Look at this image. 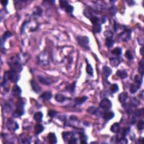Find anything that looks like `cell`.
Wrapping results in <instances>:
<instances>
[{
  "label": "cell",
  "instance_id": "cell-35",
  "mask_svg": "<svg viewBox=\"0 0 144 144\" xmlns=\"http://www.w3.org/2000/svg\"><path fill=\"white\" fill-rule=\"evenodd\" d=\"M12 36V33L10 32L9 31H6L5 33H4V34H3V36H2V40L4 41H5V40L7 39V38H9V37H11Z\"/></svg>",
  "mask_w": 144,
  "mask_h": 144
},
{
  "label": "cell",
  "instance_id": "cell-13",
  "mask_svg": "<svg viewBox=\"0 0 144 144\" xmlns=\"http://www.w3.org/2000/svg\"><path fill=\"white\" fill-rule=\"evenodd\" d=\"M48 140L50 143L54 144L57 143V137L54 133H50L47 136Z\"/></svg>",
  "mask_w": 144,
  "mask_h": 144
},
{
  "label": "cell",
  "instance_id": "cell-9",
  "mask_svg": "<svg viewBox=\"0 0 144 144\" xmlns=\"http://www.w3.org/2000/svg\"><path fill=\"white\" fill-rule=\"evenodd\" d=\"M63 138L65 141H68V142L72 138H74V135L72 132H64L63 133Z\"/></svg>",
  "mask_w": 144,
  "mask_h": 144
},
{
  "label": "cell",
  "instance_id": "cell-30",
  "mask_svg": "<svg viewBox=\"0 0 144 144\" xmlns=\"http://www.w3.org/2000/svg\"><path fill=\"white\" fill-rule=\"evenodd\" d=\"M92 29H93V31L94 32L96 33H100V32L101 31V26L100 24H95L94 25L93 28H92Z\"/></svg>",
  "mask_w": 144,
  "mask_h": 144
},
{
  "label": "cell",
  "instance_id": "cell-25",
  "mask_svg": "<svg viewBox=\"0 0 144 144\" xmlns=\"http://www.w3.org/2000/svg\"><path fill=\"white\" fill-rule=\"evenodd\" d=\"M44 130V126L41 125V124H37V125L36 126V127H35V133H36V135H38V134L42 133Z\"/></svg>",
  "mask_w": 144,
  "mask_h": 144
},
{
  "label": "cell",
  "instance_id": "cell-38",
  "mask_svg": "<svg viewBox=\"0 0 144 144\" xmlns=\"http://www.w3.org/2000/svg\"><path fill=\"white\" fill-rule=\"evenodd\" d=\"M144 114V109L142 108L141 109L136 110L135 112V114L136 116H141Z\"/></svg>",
  "mask_w": 144,
  "mask_h": 144
},
{
  "label": "cell",
  "instance_id": "cell-49",
  "mask_svg": "<svg viewBox=\"0 0 144 144\" xmlns=\"http://www.w3.org/2000/svg\"><path fill=\"white\" fill-rule=\"evenodd\" d=\"M8 1H5V0H3V1H1V4H2L4 6H6L8 4Z\"/></svg>",
  "mask_w": 144,
  "mask_h": 144
},
{
  "label": "cell",
  "instance_id": "cell-6",
  "mask_svg": "<svg viewBox=\"0 0 144 144\" xmlns=\"http://www.w3.org/2000/svg\"><path fill=\"white\" fill-rule=\"evenodd\" d=\"M131 30L130 29L126 30L119 35V38L123 41H128L131 38Z\"/></svg>",
  "mask_w": 144,
  "mask_h": 144
},
{
  "label": "cell",
  "instance_id": "cell-3",
  "mask_svg": "<svg viewBox=\"0 0 144 144\" xmlns=\"http://www.w3.org/2000/svg\"><path fill=\"white\" fill-rule=\"evenodd\" d=\"M9 65L11 70H13V71L17 72V73H20L23 69L21 64L19 63L17 60L10 62V63H9Z\"/></svg>",
  "mask_w": 144,
  "mask_h": 144
},
{
  "label": "cell",
  "instance_id": "cell-44",
  "mask_svg": "<svg viewBox=\"0 0 144 144\" xmlns=\"http://www.w3.org/2000/svg\"><path fill=\"white\" fill-rule=\"evenodd\" d=\"M48 114H49V116H50L51 118H54L55 117V116H56L57 113L55 111H54V110H50L49 111V113H48Z\"/></svg>",
  "mask_w": 144,
  "mask_h": 144
},
{
  "label": "cell",
  "instance_id": "cell-39",
  "mask_svg": "<svg viewBox=\"0 0 144 144\" xmlns=\"http://www.w3.org/2000/svg\"><path fill=\"white\" fill-rule=\"evenodd\" d=\"M144 122L143 121H140L137 124V128L138 130L142 131L144 129Z\"/></svg>",
  "mask_w": 144,
  "mask_h": 144
},
{
  "label": "cell",
  "instance_id": "cell-37",
  "mask_svg": "<svg viewBox=\"0 0 144 144\" xmlns=\"http://www.w3.org/2000/svg\"><path fill=\"white\" fill-rule=\"evenodd\" d=\"M65 10L67 13H72V12H73V10H74V7H73V6L70 5H68L65 9Z\"/></svg>",
  "mask_w": 144,
  "mask_h": 144
},
{
  "label": "cell",
  "instance_id": "cell-31",
  "mask_svg": "<svg viewBox=\"0 0 144 144\" xmlns=\"http://www.w3.org/2000/svg\"><path fill=\"white\" fill-rule=\"evenodd\" d=\"M86 72L90 76H93L94 74V70L93 68H92V66L89 64H87V68H86Z\"/></svg>",
  "mask_w": 144,
  "mask_h": 144
},
{
  "label": "cell",
  "instance_id": "cell-12",
  "mask_svg": "<svg viewBox=\"0 0 144 144\" xmlns=\"http://www.w3.org/2000/svg\"><path fill=\"white\" fill-rule=\"evenodd\" d=\"M30 84H31V86H32V88L33 90L35 92L38 93V92H39L40 91H41V87H39V85L34 80H32V81H30Z\"/></svg>",
  "mask_w": 144,
  "mask_h": 144
},
{
  "label": "cell",
  "instance_id": "cell-11",
  "mask_svg": "<svg viewBox=\"0 0 144 144\" xmlns=\"http://www.w3.org/2000/svg\"><path fill=\"white\" fill-rule=\"evenodd\" d=\"M24 113V110L23 108H17V110L14 112L12 116L14 118H18L23 116Z\"/></svg>",
  "mask_w": 144,
  "mask_h": 144
},
{
  "label": "cell",
  "instance_id": "cell-5",
  "mask_svg": "<svg viewBox=\"0 0 144 144\" xmlns=\"http://www.w3.org/2000/svg\"><path fill=\"white\" fill-rule=\"evenodd\" d=\"M7 127L9 130L15 131L19 128V124L12 119H9L7 123Z\"/></svg>",
  "mask_w": 144,
  "mask_h": 144
},
{
  "label": "cell",
  "instance_id": "cell-18",
  "mask_svg": "<svg viewBox=\"0 0 144 144\" xmlns=\"http://www.w3.org/2000/svg\"><path fill=\"white\" fill-rule=\"evenodd\" d=\"M88 97L87 96H82L77 97V98L75 99L74 102L77 105H81L83 103H84L86 101H87Z\"/></svg>",
  "mask_w": 144,
  "mask_h": 144
},
{
  "label": "cell",
  "instance_id": "cell-24",
  "mask_svg": "<svg viewBox=\"0 0 144 144\" xmlns=\"http://www.w3.org/2000/svg\"><path fill=\"white\" fill-rule=\"evenodd\" d=\"M139 68H138V72L140 73L141 76H144V59H142L139 63Z\"/></svg>",
  "mask_w": 144,
  "mask_h": 144
},
{
  "label": "cell",
  "instance_id": "cell-21",
  "mask_svg": "<svg viewBox=\"0 0 144 144\" xmlns=\"http://www.w3.org/2000/svg\"><path fill=\"white\" fill-rule=\"evenodd\" d=\"M122 106L123 108H124V109L126 110V111L127 112L128 114H131L132 113V105L131 104H128L127 103H124Z\"/></svg>",
  "mask_w": 144,
  "mask_h": 144
},
{
  "label": "cell",
  "instance_id": "cell-48",
  "mask_svg": "<svg viewBox=\"0 0 144 144\" xmlns=\"http://www.w3.org/2000/svg\"><path fill=\"white\" fill-rule=\"evenodd\" d=\"M136 119L135 117L132 116V118H131V119L130 123H131V124H135V123H136Z\"/></svg>",
  "mask_w": 144,
  "mask_h": 144
},
{
  "label": "cell",
  "instance_id": "cell-16",
  "mask_svg": "<svg viewBox=\"0 0 144 144\" xmlns=\"http://www.w3.org/2000/svg\"><path fill=\"white\" fill-rule=\"evenodd\" d=\"M116 74L117 75V76L119 77V78H122V79H125L128 76L127 72L124 70H118V71L116 72Z\"/></svg>",
  "mask_w": 144,
  "mask_h": 144
},
{
  "label": "cell",
  "instance_id": "cell-42",
  "mask_svg": "<svg viewBox=\"0 0 144 144\" xmlns=\"http://www.w3.org/2000/svg\"><path fill=\"white\" fill-rule=\"evenodd\" d=\"M119 144H126L128 143V140L127 138H126L125 137H122V138H120L118 140V141H116Z\"/></svg>",
  "mask_w": 144,
  "mask_h": 144
},
{
  "label": "cell",
  "instance_id": "cell-2",
  "mask_svg": "<svg viewBox=\"0 0 144 144\" xmlns=\"http://www.w3.org/2000/svg\"><path fill=\"white\" fill-rule=\"evenodd\" d=\"M6 74L7 75L8 79L14 83H17L20 79V76L18 74V73L11 70L10 72H6Z\"/></svg>",
  "mask_w": 144,
  "mask_h": 144
},
{
  "label": "cell",
  "instance_id": "cell-27",
  "mask_svg": "<svg viewBox=\"0 0 144 144\" xmlns=\"http://www.w3.org/2000/svg\"><path fill=\"white\" fill-rule=\"evenodd\" d=\"M87 111L89 114H97V113H99V109L95 106H91L88 109Z\"/></svg>",
  "mask_w": 144,
  "mask_h": 144
},
{
  "label": "cell",
  "instance_id": "cell-19",
  "mask_svg": "<svg viewBox=\"0 0 144 144\" xmlns=\"http://www.w3.org/2000/svg\"><path fill=\"white\" fill-rule=\"evenodd\" d=\"M128 98V94L127 92H123L122 93L120 94V95H119V97H118V99H119V101L122 103H123L127 100V99Z\"/></svg>",
  "mask_w": 144,
  "mask_h": 144
},
{
  "label": "cell",
  "instance_id": "cell-41",
  "mask_svg": "<svg viewBox=\"0 0 144 144\" xmlns=\"http://www.w3.org/2000/svg\"><path fill=\"white\" fill-rule=\"evenodd\" d=\"M69 5L68 2L65 1H60V6L61 9H65L67 6Z\"/></svg>",
  "mask_w": 144,
  "mask_h": 144
},
{
  "label": "cell",
  "instance_id": "cell-45",
  "mask_svg": "<svg viewBox=\"0 0 144 144\" xmlns=\"http://www.w3.org/2000/svg\"><path fill=\"white\" fill-rule=\"evenodd\" d=\"M84 15L86 16V17H89V18L90 19L91 17H92L93 16L92 15V14H91V12L89 11V10H85L84 11Z\"/></svg>",
  "mask_w": 144,
  "mask_h": 144
},
{
  "label": "cell",
  "instance_id": "cell-8",
  "mask_svg": "<svg viewBox=\"0 0 144 144\" xmlns=\"http://www.w3.org/2000/svg\"><path fill=\"white\" fill-rule=\"evenodd\" d=\"M12 94L14 96H20L22 94V89L17 85H15L12 88Z\"/></svg>",
  "mask_w": 144,
  "mask_h": 144
},
{
  "label": "cell",
  "instance_id": "cell-50",
  "mask_svg": "<svg viewBox=\"0 0 144 144\" xmlns=\"http://www.w3.org/2000/svg\"><path fill=\"white\" fill-rule=\"evenodd\" d=\"M143 51H144V48H143V47H142L141 49H140V52H141V54L142 55H144Z\"/></svg>",
  "mask_w": 144,
  "mask_h": 144
},
{
  "label": "cell",
  "instance_id": "cell-40",
  "mask_svg": "<svg viewBox=\"0 0 144 144\" xmlns=\"http://www.w3.org/2000/svg\"><path fill=\"white\" fill-rule=\"evenodd\" d=\"M125 56L127 57L129 60H133V56L132 54L129 50H127L125 53Z\"/></svg>",
  "mask_w": 144,
  "mask_h": 144
},
{
  "label": "cell",
  "instance_id": "cell-4",
  "mask_svg": "<svg viewBox=\"0 0 144 144\" xmlns=\"http://www.w3.org/2000/svg\"><path fill=\"white\" fill-rule=\"evenodd\" d=\"M101 108L105 110H109L112 107V104L110 100L108 99H104L101 101L100 103Z\"/></svg>",
  "mask_w": 144,
  "mask_h": 144
},
{
  "label": "cell",
  "instance_id": "cell-17",
  "mask_svg": "<svg viewBox=\"0 0 144 144\" xmlns=\"http://www.w3.org/2000/svg\"><path fill=\"white\" fill-rule=\"evenodd\" d=\"M38 79H39V81L41 83L45 84V85H50V84H51V81H50V79L46 77L40 76L38 77Z\"/></svg>",
  "mask_w": 144,
  "mask_h": 144
},
{
  "label": "cell",
  "instance_id": "cell-7",
  "mask_svg": "<svg viewBox=\"0 0 144 144\" xmlns=\"http://www.w3.org/2000/svg\"><path fill=\"white\" fill-rule=\"evenodd\" d=\"M142 83L140 82L135 81V82L133 83L130 86V92L132 94H135L138 91V89L141 87V84Z\"/></svg>",
  "mask_w": 144,
  "mask_h": 144
},
{
  "label": "cell",
  "instance_id": "cell-33",
  "mask_svg": "<svg viewBox=\"0 0 144 144\" xmlns=\"http://www.w3.org/2000/svg\"><path fill=\"white\" fill-rule=\"evenodd\" d=\"M110 90L113 93H116L119 91V86L117 84H112L110 87Z\"/></svg>",
  "mask_w": 144,
  "mask_h": 144
},
{
  "label": "cell",
  "instance_id": "cell-47",
  "mask_svg": "<svg viewBox=\"0 0 144 144\" xmlns=\"http://www.w3.org/2000/svg\"><path fill=\"white\" fill-rule=\"evenodd\" d=\"M77 142V141L76 139L73 138H72L71 140H70L68 142V143L69 144H76Z\"/></svg>",
  "mask_w": 144,
  "mask_h": 144
},
{
  "label": "cell",
  "instance_id": "cell-20",
  "mask_svg": "<svg viewBox=\"0 0 144 144\" xmlns=\"http://www.w3.org/2000/svg\"><path fill=\"white\" fill-rule=\"evenodd\" d=\"M34 119L38 122H40L42 121L43 118V114L41 111H38L33 116Z\"/></svg>",
  "mask_w": 144,
  "mask_h": 144
},
{
  "label": "cell",
  "instance_id": "cell-34",
  "mask_svg": "<svg viewBox=\"0 0 144 144\" xmlns=\"http://www.w3.org/2000/svg\"><path fill=\"white\" fill-rule=\"evenodd\" d=\"M111 52L115 55H120L122 54V49L119 47H116L111 51Z\"/></svg>",
  "mask_w": 144,
  "mask_h": 144
},
{
  "label": "cell",
  "instance_id": "cell-43",
  "mask_svg": "<svg viewBox=\"0 0 144 144\" xmlns=\"http://www.w3.org/2000/svg\"><path fill=\"white\" fill-rule=\"evenodd\" d=\"M80 138H81V143H87V141H86V140H87V137H86V135L81 134V135H80Z\"/></svg>",
  "mask_w": 144,
  "mask_h": 144
},
{
  "label": "cell",
  "instance_id": "cell-26",
  "mask_svg": "<svg viewBox=\"0 0 144 144\" xmlns=\"http://www.w3.org/2000/svg\"><path fill=\"white\" fill-rule=\"evenodd\" d=\"M76 82H74L73 83L70 84V85L67 86L66 87V91H69L70 92H74L75 91V89H76Z\"/></svg>",
  "mask_w": 144,
  "mask_h": 144
},
{
  "label": "cell",
  "instance_id": "cell-14",
  "mask_svg": "<svg viewBox=\"0 0 144 144\" xmlns=\"http://www.w3.org/2000/svg\"><path fill=\"white\" fill-rule=\"evenodd\" d=\"M111 72L112 70L109 67L105 66L102 68V73H103V75L105 77H109L110 76V75L111 74Z\"/></svg>",
  "mask_w": 144,
  "mask_h": 144
},
{
  "label": "cell",
  "instance_id": "cell-23",
  "mask_svg": "<svg viewBox=\"0 0 144 144\" xmlns=\"http://www.w3.org/2000/svg\"><path fill=\"white\" fill-rule=\"evenodd\" d=\"M41 97L44 100H49L52 97V94L50 92H44L41 95Z\"/></svg>",
  "mask_w": 144,
  "mask_h": 144
},
{
  "label": "cell",
  "instance_id": "cell-10",
  "mask_svg": "<svg viewBox=\"0 0 144 144\" xmlns=\"http://www.w3.org/2000/svg\"><path fill=\"white\" fill-rule=\"evenodd\" d=\"M114 113L113 111H106L104 113L102 117L106 121H109V120L113 119L114 117Z\"/></svg>",
  "mask_w": 144,
  "mask_h": 144
},
{
  "label": "cell",
  "instance_id": "cell-36",
  "mask_svg": "<svg viewBox=\"0 0 144 144\" xmlns=\"http://www.w3.org/2000/svg\"><path fill=\"white\" fill-rule=\"evenodd\" d=\"M90 19L91 22H92V23L94 25L99 24V21H100V19H99V17H91Z\"/></svg>",
  "mask_w": 144,
  "mask_h": 144
},
{
  "label": "cell",
  "instance_id": "cell-46",
  "mask_svg": "<svg viewBox=\"0 0 144 144\" xmlns=\"http://www.w3.org/2000/svg\"><path fill=\"white\" fill-rule=\"evenodd\" d=\"M129 131H130V128H124V129H123V137L127 136L128 134L129 133Z\"/></svg>",
  "mask_w": 144,
  "mask_h": 144
},
{
  "label": "cell",
  "instance_id": "cell-29",
  "mask_svg": "<svg viewBox=\"0 0 144 144\" xmlns=\"http://www.w3.org/2000/svg\"><path fill=\"white\" fill-rule=\"evenodd\" d=\"M110 64L113 66H117L119 64L120 61L118 59L116 58H111L110 59Z\"/></svg>",
  "mask_w": 144,
  "mask_h": 144
},
{
  "label": "cell",
  "instance_id": "cell-28",
  "mask_svg": "<svg viewBox=\"0 0 144 144\" xmlns=\"http://www.w3.org/2000/svg\"><path fill=\"white\" fill-rule=\"evenodd\" d=\"M65 99H66L64 95H61V94H56L55 96V100L57 102H63L65 100Z\"/></svg>",
  "mask_w": 144,
  "mask_h": 144
},
{
  "label": "cell",
  "instance_id": "cell-15",
  "mask_svg": "<svg viewBox=\"0 0 144 144\" xmlns=\"http://www.w3.org/2000/svg\"><path fill=\"white\" fill-rule=\"evenodd\" d=\"M120 129H121V126H120V124L119 123H114L111 126V128H110V130H111V132L115 133L119 132Z\"/></svg>",
  "mask_w": 144,
  "mask_h": 144
},
{
  "label": "cell",
  "instance_id": "cell-32",
  "mask_svg": "<svg viewBox=\"0 0 144 144\" xmlns=\"http://www.w3.org/2000/svg\"><path fill=\"white\" fill-rule=\"evenodd\" d=\"M140 104V101L136 98V97H132L131 100V105L133 106H137V105Z\"/></svg>",
  "mask_w": 144,
  "mask_h": 144
},
{
  "label": "cell",
  "instance_id": "cell-22",
  "mask_svg": "<svg viewBox=\"0 0 144 144\" xmlns=\"http://www.w3.org/2000/svg\"><path fill=\"white\" fill-rule=\"evenodd\" d=\"M114 40L113 39V38H107L105 41V44L109 48L113 47V46L114 44Z\"/></svg>",
  "mask_w": 144,
  "mask_h": 144
},
{
  "label": "cell",
  "instance_id": "cell-1",
  "mask_svg": "<svg viewBox=\"0 0 144 144\" xmlns=\"http://www.w3.org/2000/svg\"><path fill=\"white\" fill-rule=\"evenodd\" d=\"M78 44L85 49H89V38L87 36H78L77 37Z\"/></svg>",
  "mask_w": 144,
  "mask_h": 144
}]
</instances>
